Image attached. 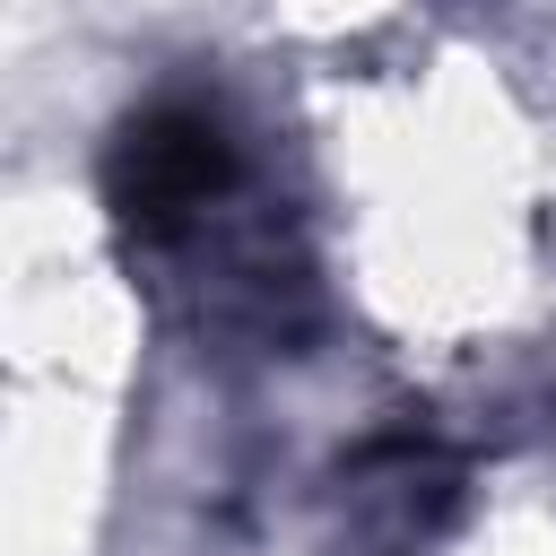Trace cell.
Returning <instances> with one entry per match:
<instances>
[{"instance_id": "6da1fadb", "label": "cell", "mask_w": 556, "mask_h": 556, "mask_svg": "<svg viewBox=\"0 0 556 556\" xmlns=\"http://www.w3.org/2000/svg\"><path fill=\"white\" fill-rule=\"evenodd\" d=\"M226 182H235V139H226V122L208 104H182V96L130 113L113 130V148H104V200L139 235H174Z\"/></svg>"}]
</instances>
